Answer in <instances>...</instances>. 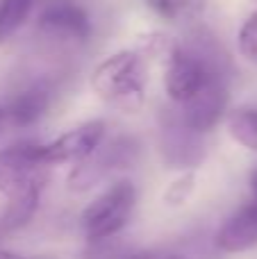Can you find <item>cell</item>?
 I'll use <instances>...</instances> for the list:
<instances>
[{"label": "cell", "mask_w": 257, "mask_h": 259, "mask_svg": "<svg viewBox=\"0 0 257 259\" xmlns=\"http://www.w3.org/2000/svg\"><path fill=\"white\" fill-rule=\"evenodd\" d=\"M226 80L223 75V55L205 36L194 44H176L168 48L164 64V87L173 103L182 105L196 91L212 80Z\"/></svg>", "instance_id": "obj_1"}, {"label": "cell", "mask_w": 257, "mask_h": 259, "mask_svg": "<svg viewBox=\"0 0 257 259\" xmlns=\"http://www.w3.org/2000/svg\"><path fill=\"white\" fill-rule=\"evenodd\" d=\"M148 68L137 50H121L98 64L91 75V87L107 105L121 112H137L144 107Z\"/></svg>", "instance_id": "obj_2"}, {"label": "cell", "mask_w": 257, "mask_h": 259, "mask_svg": "<svg viewBox=\"0 0 257 259\" xmlns=\"http://www.w3.org/2000/svg\"><path fill=\"white\" fill-rule=\"evenodd\" d=\"M135 198H137L135 187H132V182H125V180L105 189L82 211L80 221H82L84 237L91 243L116 237L125 228L127 219H130L132 207H135Z\"/></svg>", "instance_id": "obj_3"}, {"label": "cell", "mask_w": 257, "mask_h": 259, "mask_svg": "<svg viewBox=\"0 0 257 259\" xmlns=\"http://www.w3.org/2000/svg\"><path fill=\"white\" fill-rule=\"evenodd\" d=\"M50 164L41 155V143L21 141L0 150V193L7 198L21 196L32 189H44Z\"/></svg>", "instance_id": "obj_4"}, {"label": "cell", "mask_w": 257, "mask_h": 259, "mask_svg": "<svg viewBox=\"0 0 257 259\" xmlns=\"http://www.w3.org/2000/svg\"><path fill=\"white\" fill-rule=\"evenodd\" d=\"M135 143L127 139H116L109 146L100 143L94 150V155H89L82 166H77L68 178V187L71 191H89L96 184H100L103 180H107L116 168H125L132 159H135Z\"/></svg>", "instance_id": "obj_5"}, {"label": "cell", "mask_w": 257, "mask_h": 259, "mask_svg": "<svg viewBox=\"0 0 257 259\" xmlns=\"http://www.w3.org/2000/svg\"><path fill=\"white\" fill-rule=\"evenodd\" d=\"M105 139V123L103 121H89L82 123L75 130H68L59 139L41 146V155L53 164H75V161H84L94 150L103 143Z\"/></svg>", "instance_id": "obj_6"}, {"label": "cell", "mask_w": 257, "mask_h": 259, "mask_svg": "<svg viewBox=\"0 0 257 259\" xmlns=\"http://www.w3.org/2000/svg\"><path fill=\"white\" fill-rule=\"evenodd\" d=\"M228 107V87L226 80H212L196 91L189 100L180 105V121L194 132H207L221 121Z\"/></svg>", "instance_id": "obj_7"}, {"label": "cell", "mask_w": 257, "mask_h": 259, "mask_svg": "<svg viewBox=\"0 0 257 259\" xmlns=\"http://www.w3.org/2000/svg\"><path fill=\"white\" fill-rule=\"evenodd\" d=\"M39 30L59 41H87L91 34V23L77 3L53 0L39 14Z\"/></svg>", "instance_id": "obj_8"}, {"label": "cell", "mask_w": 257, "mask_h": 259, "mask_svg": "<svg viewBox=\"0 0 257 259\" xmlns=\"http://www.w3.org/2000/svg\"><path fill=\"white\" fill-rule=\"evenodd\" d=\"M217 246L223 252H246L257 246V200L237 209L226 221L217 234Z\"/></svg>", "instance_id": "obj_9"}, {"label": "cell", "mask_w": 257, "mask_h": 259, "mask_svg": "<svg viewBox=\"0 0 257 259\" xmlns=\"http://www.w3.org/2000/svg\"><path fill=\"white\" fill-rule=\"evenodd\" d=\"M194 130L182 125V121L178 118L176 123H168L162 130V150L164 159L173 166V168H185V166H194L203 157V143L196 139Z\"/></svg>", "instance_id": "obj_10"}, {"label": "cell", "mask_w": 257, "mask_h": 259, "mask_svg": "<svg viewBox=\"0 0 257 259\" xmlns=\"http://www.w3.org/2000/svg\"><path fill=\"white\" fill-rule=\"evenodd\" d=\"M50 107V91L44 84H34L30 89L21 91L9 105V116L16 125L25 127L36 123Z\"/></svg>", "instance_id": "obj_11"}, {"label": "cell", "mask_w": 257, "mask_h": 259, "mask_svg": "<svg viewBox=\"0 0 257 259\" xmlns=\"http://www.w3.org/2000/svg\"><path fill=\"white\" fill-rule=\"evenodd\" d=\"M39 196H41L39 189H32V191H25L21 196L9 198V207L0 216V239L21 230L34 216L36 207H39Z\"/></svg>", "instance_id": "obj_12"}, {"label": "cell", "mask_w": 257, "mask_h": 259, "mask_svg": "<svg viewBox=\"0 0 257 259\" xmlns=\"http://www.w3.org/2000/svg\"><path fill=\"white\" fill-rule=\"evenodd\" d=\"M146 5L168 23L194 21L203 12V0H146Z\"/></svg>", "instance_id": "obj_13"}, {"label": "cell", "mask_w": 257, "mask_h": 259, "mask_svg": "<svg viewBox=\"0 0 257 259\" xmlns=\"http://www.w3.org/2000/svg\"><path fill=\"white\" fill-rule=\"evenodd\" d=\"M36 0H0V44L16 34V30L27 21Z\"/></svg>", "instance_id": "obj_14"}, {"label": "cell", "mask_w": 257, "mask_h": 259, "mask_svg": "<svg viewBox=\"0 0 257 259\" xmlns=\"http://www.w3.org/2000/svg\"><path fill=\"white\" fill-rule=\"evenodd\" d=\"M228 130L235 141L257 152V107H244L232 112L228 118Z\"/></svg>", "instance_id": "obj_15"}, {"label": "cell", "mask_w": 257, "mask_h": 259, "mask_svg": "<svg viewBox=\"0 0 257 259\" xmlns=\"http://www.w3.org/2000/svg\"><path fill=\"white\" fill-rule=\"evenodd\" d=\"M239 50L250 62H257V12L250 14L248 21L239 30Z\"/></svg>", "instance_id": "obj_16"}, {"label": "cell", "mask_w": 257, "mask_h": 259, "mask_svg": "<svg viewBox=\"0 0 257 259\" xmlns=\"http://www.w3.org/2000/svg\"><path fill=\"white\" fill-rule=\"evenodd\" d=\"M196 187V175L194 173H185L180 180H176V182L171 184V187L166 189V193H164V200L168 202V205H182V202L187 200V198L191 196V191H194Z\"/></svg>", "instance_id": "obj_17"}, {"label": "cell", "mask_w": 257, "mask_h": 259, "mask_svg": "<svg viewBox=\"0 0 257 259\" xmlns=\"http://www.w3.org/2000/svg\"><path fill=\"white\" fill-rule=\"evenodd\" d=\"M109 239H112V237H109ZM109 239L94 241V250L87 255V259H125L127 255L118 246H112V243H109Z\"/></svg>", "instance_id": "obj_18"}, {"label": "cell", "mask_w": 257, "mask_h": 259, "mask_svg": "<svg viewBox=\"0 0 257 259\" xmlns=\"http://www.w3.org/2000/svg\"><path fill=\"white\" fill-rule=\"evenodd\" d=\"M125 259H189L176 255V252H137V255H127Z\"/></svg>", "instance_id": "obj_19"}, {"label": "cell", "mask_w": 257, "mask_h": 259, "mask_svg": "<svg viewBox=\"0 0 257 259\" xmlns=\"http://www.w3.org/2000/svg\"><path fill=\"white\" fill-rule=\"evenodd\" d=\"M0 259H30V257H21V255H14V252L0 250Z\"/></svg>", "instance_id": "obj_20"}, {"label": "cell", "mask_w": 257, "mask_h": 259, "mask_svg": "<svg viewBox=\"0 0 257 259\" xmlns=\"http://www.w3.org/2000/svg\"><path fill=\"white\" fill-rule=\"evenodd\" d=\"M250 187H253V193H255V200H257V168L253 170V175H250Z\"/></svg>", "instance_id": "obj_21"}, {"label": "cell", "mask_w": 257, "mask_h": 259, "mask_svg": "<svg viewBox=\"0 0 257 259\" xmlns=\"http://www.w3.org/2000/svg\"><path fill=\"white\" fill-rule=\"evenodd\" d=\"M0 123H3V109H0Z\"/></svg>", "instance_id": "obj_22"}]
</instances>
